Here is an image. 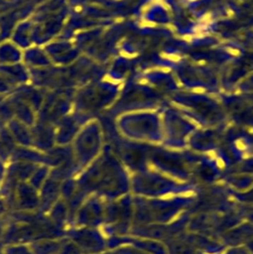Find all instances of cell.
Segmentation results:
<instances>
[{"instance_id": "6da1fadb", "label": "cell", "mask_w": 253, "mask_h": 254, "mask_svg": "<svg viewBox=\"0 0 253 254\" xmlns=\"http://www.w3.org/2000/svg\"><path fill=\"white\" fill-rule=\"evenodd\" d=\"M62 184L63 183H61V181L56 178H50L45 181V183L39 190L40 212L47 213L50 208L60 199Z\"/></svg>"}, {"instance_id": "7a4b0ae2", "label": "cell", "mask_w": 253, "mask_h": 254, "mask_svg": "<svg viewBox=\"0 0 253 254\" xmlns=\"http://www.w3.org/2000/svg\"><path fill=\"white\" fill-rule=\"evenodd\" d=\"M66 236L44 238L29 244L30 249L34 254H59Z\"/></svg>"}, {"instance_id": "3957f363", "label": "cell", "mask_w": 253, "mask_h": 254, "mask_svg": "<svg viewBox=\"0 0 253 254\" xmlns=\"http://www.w3.org/2000/svg\"><path fill=\"white\" fill-rule=\"evenodd\" d=\"M2 252L3 254H34L26 244L2 245Z\"/></svg>"}, {"instance_id": "277c9868", "label": "cell", "mask_w": 253, "mask_h": 254, "mask_svg": "<svg viewBox=\"0 0 253 254\" xmlns=\"http://www.w3.org/2000/svg\"><path fill=\"white\" fill-rule=\"evenodd\" d=\"M59 254H80V249L74 242L66 237Z\"/></svg>"}]
</instances>
